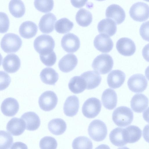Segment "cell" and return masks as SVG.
<instances>
[{"mask_svg":"<svg viewBox=\"0 0 149 149\" xmlns=\"http://www.w3.org/2000/svg\"><path fill=\"white\" fill-rule=\"evenodd\" d=\"M134 118L131 109L127 107L122 106L116 108L113 111L112 120L118 126L125 127L130 124Z\"/></svg>","mask_w":149,"mask_h":149,"instance_id":"cell-1","label":"cell"},{"mask_svg":"<svg viewBox=\"0 0 149 149\" xmlns=\"http://www.w3.org/2000/svg\"><path fill=\"white\" fill-rule=\"evenodd\" d=\"M34 4L36 8L38 10L47 13L52 10L54 3L53 0H35Z\"/></svg>","mask_w":149,"mask_h":149,"instance_id":"cell-36","label":"cell"},{"mask_svg":"<svg viewBox=\"0 0 149 149\" xmlns=\"http://www.w3.org/2000/svg\"><path fill=\"white\" fill-rule=\"evenodd\" d=\"M0 33H4L8 30L9 25V21L8 16L3 12L0 13Z\"/></svg>","mask_w":149,"mask_h":149,"instance_id":"cell-40","label":"cell"},{"mask_svg":"<svg viewBox=\"0 0 149 149\" xmlns=\"http://www.w3.org/2000/svg\"><path fill=\"white\" fill-rule=\"evenodd\" d=\"M56 19L55 16L52 13H49L43 15L39 24L40 31L45 33L52 32L54 30V24Z\"/></svg>","mask_w":149,"mask_h":149,"instance_id":"cell-19","label":"cell"},{"mask_svg":"<svg viewBox=\"0 0 149 149\" xmlns=\"http://www.w3.org/2000/svg\"><path fill=\"white\" fill-rule=\"evenodd\" d=\"M129 14L134 21L142 22L149 18V6L146 3L139 2L134 4L131 7Z\"/></svg>","mask_w":149,"mask_h":149,"instance_id":"cell-6","label":"cell"},{"mask_svg":"<svg viewBox=\"0 0 149 149\" xmlns=\"http://www.w3.org/2000/svg\"><path fill=\"white\" fill-rule=\"evenodd\" d=\"M148 97L143 94H136L132 98L131 107L134 112L140 113L143 111L148 106Z\"/></svg>","mask_w":149,"mask_h":149,"instance_id":"cell-20","label":"cell"},{"mask_svg":"<svg viewBox=\"0 0 149 149\" xmlns=\"http://www.w3.org/2000/svg\"><path fill=\"white\" fill-rule=\"evenodd\" d=\"M2 65L4 70L9 73L16 72L20 67V60L15 54H8L3 58Z\"/></svg>","mask_w":149,"mask_h":149,"instance_id":"cell-14","label":"cell"},{"mask_svg":"<svg viewBox=\"0 0 149 149\" xmlns=\"http://www.w3.org/2000/svg\"><path fill=\"white\" fill-rule=\"evenodd\" d=\"M143 136L145 140L149 143V124L146 125L143 131Z\"/></svg>","mask_w":149,"mask_h":149,"instance_id":"cell-45","label":"cell"},{"mask_svg":"<svg viewBox=\"0 0 149 149\" xmlns=\"http://www.w3.org/2000/svg\"><path fill=\"white\" fill-rule=\"evenodd\" d=\"M127 84L129 89L131 91L135 93H140L146 90L148 85V81L143 74H137L129 78Z\"/></svg>","mask_w":149,"mask_h":149,"instance_id":"cell-9","label":"cell"},{"mask_svg":"<svg viewBox=\"0 0 149 149\" xmlns=\"http://www.w3.org/2000/svg\"><path fill=\"white\" fill-rule=\"evenodd\" d=\"M63 49L67 52L74 53L76 52L80 47L79 38L73 33H69L64 35L61 41Z\"/></svg>","mask_w":149,"mask_h":149,"instance_id":"cell-10","label":"cell"},{"mask_svg":"<svg viewBox=\"0 0 149 149\" xmlns=\"http://www.w3.org/2000/svg\"><path fill=\"white\" fill-rule=\"evenodd\" d=\"M94 45L95 48L103 53H107L112 49L113 44L112 39L108 35L101 33L95 38Z\"/></svg>","mask_w":149,"mask_h":149,"instance_id":"cell-11","label":"cell"},{"mask_svg":"<svg viewBox=\"0 0 149 149\" xmlns=\"http://www.w3.org/2000/svg\"><path fill=\"white\" fill-rule=\"evenodd\" d=\"M19 105L17 100L12 97H8L2 102L1 110L4 115L9 117L14 116L18 112Z\"/></svg>","mask_w":149,"mask_h":149,"instance_id":"cell-16","label":"cell"},{"mask_svg":"<svg viewBox=\"0 0 149 149\" xmlns=\"http://www.w3.org/2000/svg\"><path fill=\"white\" fill-rule=\"evenodd\" d=\"M101 107V102L98 99L95 97L90 98L84 103L82 108V112L87 118H94L100 112Z\"/></svg>","mask_w":149,"mask_h":149,"instance_id":"cell-7","label":"cell"},{"mask_svg":"<svg viewBox=\"0 0 149 149\" xmlns=\"http://www.w3.org/2000/svg\"><path fill=\"white\" fill-rule=\"evenodd\" d=\"M72 146L74 149H92L93 145L91 141L88 137L80 136L73 140Z\"/></svg>","mask_w":149,"mask_h":149,"instance_id":"cell-35","label":"cell"},{"mask_svg":"<svg viewBox=\"0 0 149 149\" xmlns=\"http://www.w3.org/2000/svg\"><path fill=\"white\" fill-rule=\"evenodd\" d=\"M124 134L127 143L137 142L142 136V131L138 127L130 125L124 129Z\"/></svg>","mask_w":149,"mask_h":149,"instance_id":"cell-26","label":"cell"},{"mask_svg":"<svg viewBox=\"0 0 149 149\" xmlns=\"http://www.w3.org/2000/svg\"><path fill=\"white\" fill-rule=\"evenodd\" d=\"M69 88L74 94L81 93L86 89V83L81 76H75L70 80L68 84Z\"/></svg>","mask_w":149,"mask_h":149,"instance_id":"cell-31","label":"cell"},{"mask_svg":"<svg viewBox=\"0 0 149 149\" xmlns=\"http://www.w3.org/2000/svg\"><path fill=\"white\" fill-rule=\"evenodd\" d=\"M78 63L76 56L73 54H69L63 56L59 61L58 66L62 72L67 73L72 70Z\"/></svg>","mask_w":149,"mask_h":149,"instance_id":"cell-17","label":"cell"},{"mask_svg":"<svg viewBox=\"0 0 149 149\" xmlns=\"http://www.w3.org/2000/svg\"><path fill=\"white\" fill-rule=\"evenodd\" d=\"M81 76L85 80L86 84V89L90 90L95 88L100 84L102 78L97 72L89 71L82 74Z\"/></svg>","mask_w":149,"mask_h":149,"instance_id":"cell-24","label":"cell"},{"mask_svg":"<svg viewBox=\"0 0 149 149\" xmlns=\"http://www.w3.org/2000/svg\"><path fill=\"white\" fill-rule=\"evenodd\" d=\"M116 47L118 52L125 56H130L135 52L136 47L134 42L127 38H122L117 41Z\"/></svg>","mask_w":149,"mask_h":149,"instance_id":"cell-12","label":"cell"},{"mask_svg":"<svg viewBox=\"0 0 149 149\" xmlns=\"http://www.w3.org/2000/svg\"><path fill=\"white\" fill-rule=\"evenodd\" d=\"M33 46L35 50L39 54H43L53 51L55 42L51 36L43 34L35 39Z\"/></svg>","mask_w":149,"mask_h":149,"instance_id":"cell-4","label":"cell"},{"mask_svg":"<svg viewBox=\"0 0 149 149\" xmlns=\"http://www.w3.org/2000/svg\"><path fill=\"white\" fill-rule=\"evenodd\" d=\"M106 17L112 19L117 24L122 23L125 20V13L123 9L118 5L113 4L107 8Z\"/></svg>","mask_w":149,"mask_h":149,"instance_id":"cell-13","label":"cell"},{"mask_svg":"<svg viewBox=\"0 0 149 149\" xmlns=\"http://www.w3.org/2000/svg\"><path fill=\"white\" fill-rule=\"evenodd\" d=\"M22 41L17 35L13 33L6 34L2 38L1 45V49L6 53L15 52L20 48Z\"/></svg>","mask_w":149,"mask_h":149,"instance_id":"cell-3","label":"cell"},{"mask_svg":"<svg viewBox=\"0 0 149 149\" xmlns=\"http://www.w3.org/2000/svg\"><path fill=\"white\" fill-rule=\"evenodd\" d=\"M103 105L107 109L112 110L116 106L117 97L115 91L111 88H107L103 92L102 95Z\"/></svg>","mask_w":149,"mask_h":149,"instance_id":"cell-23","label":"cell"},{"mask_svg":"<svg viewBox=\"0 0 149 149\" xmlns=\"http://www.w3.org/2000/svg\"><path fill=\"white\" fill-rule=\"evenodd\" d=\"M145 75L146 78L149 81V66L147 67L145 70Z\"/></svg>","mask_w":149,"mask_h":149,"instance_id":"cell-48","label":"cell"},{"mask_svg":"<svg viewBox=\"0 0 149 149\" xmlns=\"http://www.w3.org/2000/svg\"><path fill=\"white\" fill-rule=\"evenodd\" d=\"M88 0H70L72 5L77 8H80L84 6Z\"/></svg>","mask_w":149,"mask_h":149,"instance_id":"cell-43","label":"cell"},{"mask_svg":"<svg viewBox=\"0 0 149 149\" xmlns=\"http://www.w3.org/2000/svg\"><path fill=\"white\" fill-rule=\"evenodd\" d=\"M125 78V74L123 72L118 70H114L108 74L107 81L110 87L117 88L123 84Z\"/></svg>","mask_w":149,"mask_h":149,"instance_id":"cell-18","label":"cell"},{"mask_svg":"<svg viewBox=\"0 0 149 149\" xmlns=\"http://www.w3.org/2000/svg\"><path fill=\"white\" fill-rule=\"evenodd\" d=\"M96 0L99 1H104L105 0Z\"/></svg>","mask_w":149,"mask_h":149,"instance_id":"cell-49","label":"cell"},{"mask_svg":"<svg viewBox=\"0 0 149 149\" xmlns=\"http://www.w3.org/2000/svg\"><path fill=\"white\" fill-rule=\"evenodd\" d=\"M26 128L24 121L21 118L14 117L7 123L6 130L13 136H18L22 134Z\"/></svg>","mask_w":149,"mask_h":149,"instance_id":"cell-15","label":"cell"},{"mask_svg":"<svg viewBox=\"0 0 149 149\" xmlns=\"http://www.w3.org/2000/svg\"><path fill=\"white\" fill-rule=\"evenodd\" d=\"M9 9L11 15L16 18L22 17L25 13V7L21 0H11L9 4Z\"/></svg>","mask_w":149,"mask_h":149,"instance_id":"cell-32","label":"cell"},{"mask_svg":"<svg viewBox=\"0 0 149 149\" xmlns=\"http://www.w3.org/2000/svg\"><path fill=\"white\" fill-rule=\"evenodd\" d=\"M40 79L44 83L55 85L59 77L58 74L52 68H46L43 69L40 74Z\"/></svg>","mask_w":149,"mask_h":149,"instance_id":"cell-28","label":"cell"},{"mask_svg":"<svg viewBox=\"0 0 149 149\" xmlns=\"http://www.w3.org/2000/svg\"><path fill=\"white\" fill-rule=\"evenodd\" d=\"M113 61L111 56L107 54L97 56L93 60L92 67L98 74H104L108 73L113 68Z\"/></svg>","mask_w":149,"mask_h":149,"instance_id":"cell-2","label":"cell"},{"mask_svg":"<svg viewBox=\"0 0 149 149\" xmlns=\"http://www.w3.org/2000/svg\"><path fill=\"white\" fill-rule=\"evenodd\" d=\"M92 15L91 13L84 8L80 9L77 12L75 19L76 22L80 26L87 27L92 21Z\"/></svg>","mask_w":149,"mask_h":149,"instance_id":"cell-33","label":"cell"},{"mask_svg":"<svg viewBox=\"0 0 149 149\" xmlns=\"http://www.w3.org/2000/svg\"><path fill=\"white\" fill-rule=\"evenodd\" d=\"M40 59L42 62L47 66L54 65L56 61V54L54 51L43 54H40Z\"/></svg>","mask_w":149,"mask_h":149,"instance_id":"cell-39","label":"cell"},{"mask_svg":"<svg viewBox=\"0 0 149 149\" xmlns=\"http://www.w3.org/2000/svg\"><path fill=\"white\" fill-rule=\"evenodd\" d=\"M142 54L144 59L149 62V43L143 47L142 51Z\"/></svg>","mask_w":149,"mask_h":149,"instance_id":"cell-44","label":"cell"},{"mask_svg":"<svg viewBox=\"0 0 149 149\" xmlns=\"http://www.w3.org/2000/svg\"><path fill=\"white\" fill-rule=\"evenodd\" d=\"M79 100L75 95L68 97L63 106V111L65 114L68 116L72 117L77 113L79 108Z\"/></svg>","mask_w":149,"mask_h":149,"instance_id":"cell-21","label":"cell"},{"mask_svg":"<svg viewBox=\"0 0 149 149\" xmlns=\"http://www.w3.org/2000/svg\"><path fill=\"white\" fill-rule=\"evenodd\" d=\"M25 122L26 129L29 131L37 130L40 124V119L35 113L29 111L24 113L21 117Z\"/></svg>","mask_w":149,"mask_h":149,"instance_id":"cell-22","label":"cell"},{"mask_svg":"<svg viewBox=\"0 0 149 149\" xmlns=\"http://www.w3.org/2000/svg\"><path fill=\"white\" fill-rule=\"evenodd\" d=\"M58 101L56 95L53 91H46L39 97L38 103L41 109L45 111H50L56 107Z\"/></svg>","mask_w":149,"mask_h":149,"instance_id":"cell-8","label":"cell"},{"mask_svg":"<svg viewBox=\"0 0 149 149\" xmlns=\"http://www.w3.org/2000/svg\"><path fill=\"white\" fill-rule=\"evenodd\" d=\"M13 142L12 136L6 131L1 130L0 136V148H10Z\"/></svg>","mask_w":149,"mask_h":149,"instance_id":"cell-37","label":"cell"},{"mask_svg":"<svg viewBox=\"0 0 149 149\" xmlns=\"http://www.w3.org/2000/svg\"><path fill=\"white\" fill-rule=\"evenodd\" d=\"M140 35L144 40L149 42V21L143 23L140 29Z\"/></svg>","mask_w":149,"mask_h":149,"instance_id":"cell-42","label":"cell"},{"mask_svg":"<svg viewBox=\"0 0 149 149\" xmlns=\"http://www.w3.org/2000/svg\"><path fill=\"white\" fill-rule=\"evenodd\" d=\"M27 148V146L24 143L20 142H17L13 143L10 149Z\"/></svg>","mask_w":149,"mask_h":149,"instance_id":"cell-46","label":"cell"},{"mask_svg":"<svg viewBox=\"0 0 149 149\" xmlns=\"http://www.w3.org/2000/svg\"><path fill=\"white\" fill-rule=\"evenodd\" d=\"M145 1H147V2H149V0H143Z\"/></svg>","mask_w":149,"mask_h":149,"instance_id":"cell-50","label":"cell"},{"mask_svg":"<svg viewBox=\"0 0 149 149\" xmlns=\"http://www.w3.org/2000/svg\"><path fill=\"white\" fill-rule=\"evenodd\" d=\"M97 29L99 33L106 34L110 36L114 35L117 31L115 22L111 19H105L98 23Z\"/></svg>","mask_w":149,"mask_h":149,"instance_id":"cell-25","label":"cell"},{"mask_svg":"<svg viewBox=\"0 0 149 149\" xmlns=\"http://www.w3.org/2000/svg\"><path fill=\"white\" fill-rule=\"evenodd\" d=\"M143 116L144 120L149 123V107L143 111Z\"/></svg>","mask_w":149,"mask_h":149,"instance_id":"cell-47","label":"cell"},{"mask_svg":"<svg viewBox=\"0 0 149 149\" xmlns=\"http://www.w3.org/2000/svg\"><path fill=\"white\" fill-rule=\"evenodd\" d=\"M74 26L73 23L66 18L58 20L55 25V30L58 33L65 34L70 31Z\"/></svg>","mask_w":149,"mask_h":149,"instance_id":"cell-34","label":"cell"},{"mask_svg":"<svg viewBox=\"0 0 149 149\" xmlns=\"http://www.w3.org/2000/svg\"><path fill=\"white\" fill-rule=\"evenodd\" d=\"M90 137L96 141H100L105 139L107 134V130L105 123L100 120L92 121L88 128Z\"/></svg>","mask_w":149,"mask_h":149,"instance_id":"cell-5","label":"cell"},{"mask_svg":"<svg viewBox=\"0 0 149 149\" xmlns=\"http://www.w3.org/2000/svg\"><path fill=\"white\" fill-rule=\"evenodd\" d=\"M39 146L41 149L56 148L57 143L55 139L50 136H45L42 138L39 143Z\"/></svg>","mask_w":149,"mask_h":149,"instance_id":"cell-38","label":"cell"},{"mask_svg":"<svg viewBox=\"0 0 149 149\" xmlns=\"http://www.w3.org/2000/svg\"><path fill=\"white\" fill-rule=\"evenodd\" d=\"M48 127L51 133L58 135L65 132L66 129L67 125L65 122L62 119L56 118L53 119L49 122Z\"/></svg>","mask_w":149,"mask_h":149,"instance_id":"cell-30","label":"cell"},{"mask_svg":"<svg viewBox=\"0 0 149 149\" xmlns=\"http://www.w3.org/2000/svg\"><path fill=\"white\" fill-rule=\"evenodd\" d=\"M11 82V78L8 74L3 71H0V91L7 88Z\"/></svg>","mask_w":149,"mask_h":149,"instance_id":"cell-41","label":"cell"},{"mask_svg":"<svg viewBox=\"0 0 149 149\" xmlns=\"http://www.w3.org/2000/svg\"><path fill=\"white\" fill-rule=\"evenodd\" d=\"M110 140L113 145L122 147L127 144L124 134V128L118 127L113 129L109 135Z\"/></svg>","mask_w":149,"mask_h":149,"instance_id":"cell-29","label":"cell"},{"mask_svg":"<svg viewBox=\"0 0 149 149\" xmlns=\"http://www.w3.org/2000/svg\"><path fill=\"white\" fill-rule=\"evenodd\" d=\"M38 26L36 24L30 21H26L22 23L20 26L19 32L20 35L26 39H30L36 35Z\"/></svg>","mask_w":149,"mask_h":149,"instance_id":"cell-27","label":"cell"}]
</instances>
